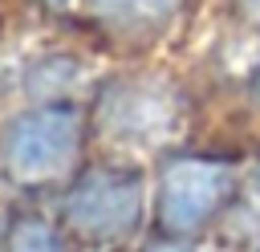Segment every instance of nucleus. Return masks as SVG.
<instances>
[{
	"instance_id": "nucleus-1",
	"label": "nucleus",
	"mask_w": 260,
	"mask_h": 252,
	"mask_svg": "<svg viewBox=\"0 0 260 252\" xmlns=\"http://www.w3.org/2000/svg\"><path fill=\"white\" fill-rule=\"evenodd\" d=\"M81 122L69 106H45L20 114L4 134V171L20 183H49L73 167Z\"/></svg>"
},
{
	"instance_id": "nucleus-2",
	"label": "nucleus",
	"mask_w": 260,
	"mask_h": 252,
	"mask_svg": "<svg viewBox=\"0 0 260 252\" xmlns=\"http://www.w3.org/2000/svg\"><path fill=\"white\" fill-rule=\"evenodd\" d=\"M228 191H232L228 167L207 163V159H179L167 167L158 183V219L167 232L187 236L223 207Z\"/></svg>"
},
{
	"instance_id": "nucleus-3",
	"label": "nucleus",
	"mask_w": 260,
	"mask_h": 252,
	"mask_svg": "<svg viewBox=\"0 0 260 252\" xmlns=\"http://www.w3.org/2000/svg\"><path fill=\"white\" fill-rule=\"evenodd\" d=\"M69 224L89 240H118L138 224L142 183L134 171H93L69 195Z\"/></svg>"
},
{
	"instance_id": "nucleus-4",
	"label": "nucleus",
	"mask_w": 260,
	"mask_h": 252,
	"mask_svg": "<svg viewBox=\"0 0 260 252\" xmlns=\"http://www.w3.org/2000/svg\"><path fill=\"white\" fill-rule=\"evenodd\" d=\"M102 122H106V134L126 146H154L158 138H167L175 130L179 102L167 85H154V81L118 85L106 98Z\"/></svg>"
},
{
	"instance_id": "nucleus-5",
	"label": "nucleus",
	"mask_w": 260,
	"mask_h": 252,
	"mask_svg": "<svg viewBox=\"0 0 260 252\" xmlns=\"http://www.w3.org/2000/svg\"><path fill=\"white\" fill-rule=\"evenodd\" d=\"M179 0H93L98 16L118 20V24H154L175 12Z\"/></svg>"
},
{
	"instance_id": "nucleus-6",
	"label": "nucleus",
	"mask_w": 260,
	"mask_h": 252,
	"mask_svg": "<svg viewBox=\"0 0 260 252\" xmlns=\"http://www.w3.org/2000/svg\"><path fill=\"white\" fill-rule=\"evenodd\" d=\"M8 252H69V248H65V240H61L53 228H45V224H24V228L12 232Z\"/></svg>"
},
{
	"instance_id": "nucleus-7",
	"label": "nucleus",
	"mask_w": 260,
	"mask_h": 252,
	"mask_svg": "<svg viewBox=\"0 0 260 252\" xmlns=\"http://www.w3.org/2000/svg\"><path fill=\"white\" fill-rule=\"evenodd\" d=\"M150 252H195V248L183 244V240H171V244H158V248H150Z\"/></svg>"
},
{
	"instance_id": "nucleus-8",
	"label": "nucleus",
	"mask_w": 260,
	"mask_h": 252,
	"mask_svg": "<svg viewBox=\"0 0 260 252\" xmlns=\"http://www.w3.org/2000/svg\"><path fill=\"white\" fill-rule=\"evenodd\" d=\"M240 4H244V12H248L252 20H260V0H240Z\"/></svg>"
},
{
	"instance_id": "nucleus-9",
	"label": "nucleus",
	"mask_w": 260,
	"mask_h": 252,
	"mask_svg": "<svg viewBox=\"0 0 260 252\" xmlns=\"http://www.w3.org/2000/svg\"><path fill=\"white\" fill-rule=\"evenodd\" d=\"M49 4H73V0H49Z\"/></svg>"
}]
</instances>
